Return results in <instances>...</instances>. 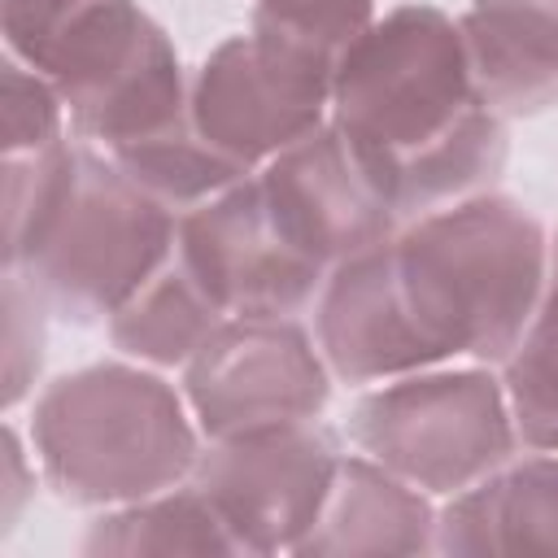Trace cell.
I'll return each mask as SVG.
<instances>
[{"mask_svg":"<svg viewBox=\"0 0 558 558\" xmlns=\"http://www.w3.org/2000/svg\"><path fill=\"white\" fill-rule=\"evenodd\" d=\"M83 554H122V558H144V554H222V558H244V545L227 527V519L209 506V497L183 480L148 501L113 506L105 510L87 536Z\"/></svg>","mask_w":558,"mask_h":558,"instance_id":"e0dca14e","label":"cell"},{"mask_svg":"<svg viewBox=\"0 0 558 558\" xmlns=\"http://www.w3.org/2000/svg\"><path fill=\"white\" fill-rule=\"evenodd\" d=\"M349 436L366 458L427 497H458L519 458L506 384L488 366L397 375L353 405Z\"/></svg>","mask_w":558,"mask_h":558,"instance_id":"8992f818","label":"cell"},{"mask_svg":"<svg viewBox=\"0 0 558 558\" xmlns=\"http://www.w3.org/2000/svg\"><path fill=\"white\" fill-rule=\"evenodd\" d=\"M549 279H558V235L549 240Z\"/></svg>","mask_w":558,"mask_h":558,"instance_id":"cb8c5ba5","label":"cell"},{"mask_svg":"<svg viewBox=\"0 0 558 558\" xmlns=\"http://www.w3.org/2000/svg\"><path fill=\"white\" fill-rule=\"evenodd\" d=\"M397 275L440 357L501 366L549 283V235L506 192L410 218L392 235Z\"/></svg>","mask_w":558,"mask_h":558,"instance_id":"7a4b0ae2","label":"cell"},{"mask_svg":"<svg viewBox=\"0 0 558 558\" xmlns=\"http://www.w3.org/2000/svg\"><path fill=\"white\" fill-rule=\"evenodd\" d=\"M78 140V135H74ZM179 214L135 187L96 144L78 140L70 187L17 270L52 318L92 327L174 253Z\"/></svg>","mask_w":558,"mask_h":558,"instance_id":"5b68a950","label":"cell"},{"mask_svg":"<svg viewBox=\"0 0 558 558\" xmlns=\"http://www.w3.org/2000/svg\"><path fill=\"white\" fill-rule=\"evenodd\" d=\"M35 493V471L26 462V449H22V432L13 423H4V497H0V519H4V536L17 527L22 519V506L31 501Z\"/></svg>","mask_w":558,"mask_h":558,"instance_id":"603a6c76","label":"cell"},{"mask_svg":"<svg viewBox=\"0 0 558 558\" xmlns=\"http://www.w3.org/2000/svg\"><path fill=\"white\" fill-rule=\"evenodd\" d=\"M436 510L423 488L405 484L375 458L344 453L331 493L296 545L301 558H353V554H432Z\"/></svg>","mask_w":558,"mask_h":558,"instance_id":"5bb4252c","label":"cell"},{"mask_svg":"<svg viewBox=\"0 0 558 558\" xmlns=\"http://www.w3.org/2000/svg\"><path fill=\"white\" fill-rule=\"evenodd\" d=\"M331 122L401 222L488 192L510 157L506 118L475 92L462 26L436 4L375 17L336 74Z\"/></svg>","mask_w":558,"mask_h":558,"instance_id":"6da1fadb","label":"cell"},{"mask_svg":"<svg viewBox=\"0 0 558 558\" xmlns=\"http://www.w3.org/2000/svg\"><path fill=\"white\" fill-rule=\"evenodd\" d=\"M340 458L336 432H327L318 418L257 427L205 440L192 484L227 519L244 545V558L296 554L331 493Z\"/></svg>","mask_w":558,"mask_h":558,"instance_id":"52a82bcc","label":"cell"},{"mask_svg":"<svg viewBox=\"0 0 558 558\" xmlns=\"http://www.w3.org/2000/svg\"><path fill=\"white\" fill-rule=\"evenodd\" d=\"M480 100L510 118L558 105V0H471L458 17Z\"/></svg>","mask_w":558,"mask_h":558,"instance_id":"4fadbf2b","label":"cell"},{"mask_svg":"<svg viewBox=\"0 0 558 558\" xmlns=\"http://www.w3.org/2000/svg\"><path fill=\"white\" fill-rule=\"evenodd\" d=\"M74 153L78 140L70 135L48 148L4 153V266H17L57 214L74 174Z\"/></svg>","mask_w":558,"mask_h":558,"instance_id":"ffe728a7","label":"cell"},{"mask_svg":"<svg viewBox=\"0 0 558 558\" xmlns=\"http://www.w3.org/2000/svg\"><path fill=\"white\" fill-rule=\"evenodd\" d=\"M31 449L48 488L70 506L113 510L148 501L201 458V427L183 388L131 362L57 375L31 405Z\"/></svg>","mask_w":558,"mask_h":558,"instance_id":"3957f363","label":"cell"},{"mask_svg":"<svg viewBox=\"0 0 558 558\" xmlns=\"http://www.w3.org/2000/svg\"><path fill=\"white\" fill-rule=\"evenodd\" d=\"M222 305L205 292V283L192 275V266L179 257V248L113 310L109 340L122 357L157 366V371H183L196 349L222 327Z\"/></svg>","mask_w":558,"mask_h":558,"instance_id":"2e32d148","label":"cell"},{"mask_svg":"<svg viewBox=\"0 0 558 558\" xmlns=\"http://www.w3.org/2000/svg\"><path fill=\"white\" fill-rule=\"evenodd\" d=\"M257 183L279 231L327 270L392 240L401 227L397 209L331 118L270 157L257 170Z\"/></svg>","mask_w":558,"mask_h":558,"instance_id":"8fae6325","label":"cell"},{"mask_svg":"<svg viewBox=\"0 0 558 558\" xmlns=\"http://www.w3.org/2000/svg\"><path fill=\"white\" fill-rule=\"evenodd\" d=\"M0 100H4V153L48 148V144L65 140L70 113H65L61 96L9 52H4V70H0Z\"/></svg>","mask_w":558,"mask_h":558,"instance_id":"7402d4cb","label":"cell"},{"mask_svg":"<svg viewBox=\"0 0 558 558\" xmlns=\"http://www.w3.org/2000/svg\"><path fill=\"white\" fill-rule=\"evenodd\" d=\"M331 92L336 78L248 31L222 39L192 74V122L227 161L257 174L331 118Z\"/></svg>","mask_w":558,"mask_h":558,"instance_id":"9c48e42d","label":"cell"},{"mask_svg":"<svg viewBox=\"0 0 558 558\" xmlns=\"http://www.w3.org/2000/svg\"><path fill=\"white\" fill-rule=\"evenodd\" d=\"M135 187H144L153 201H161L170 214H187L205 201H214L218 192L235 187L240 179H248V170H240L235 161H227L192 122V109L179 113L174 122H166L153 135H140L113 153H105Z\"/></svg>","mask_w":558,"mask_h":558,"instance_id":"ac0fdd59","label":"cell"},{"mask_svg":"<svg viewBox=\"0 0 558 558\" xmlns=\"http://www.w3.org/2000/svg\"><path fill=\"white\" fill-rule=\"evenodd\" d=\"M314 340L340 384H388L440 366V349L410 310L392 240L340 262L314 301Z\"/></svg>","mask_w":558,"mask_h":558,"instance_id":"7c38bea8","label":"cell"},{"mask_svg":"<svg viewBox=\"0 0 558 558\" xmlns=\"http://www.w3.org/2000/svg\"><path fill=\"white\" fill-rule=\"evenodd\" d=\"M44 349L48 305L17 270H4V410H17L31 397L44 371Z\"/></svg>","mask_w":558,"mask_h":558,"instance_id":"44dd1931","label":"cell"},{"mask_svg":"<svg viewBox=\"0 0 558 558\" xmlns=\"http://www.w3.org/2000/svg\"><path fill=\"white\" fill-rule=\"evenodd\" d=\"M436 554H558V453L532 449L449 497Z\"/></svg>","mask_w":558,"mask_h":558,"instance_id":"9a60e30c","label":"cell"},{"mask_svg":"<svg viewBox=\"0 0 558 558\" xmlns=\"http://www.w3.org/2000/svg\"><path fill=\"white\" fill-rule=\"evenodd\" d=\"M174 248L227 318H296L331 275L279 231L257 174L187 209Z\"/></svg>","mask_w":558,"mask_h":558,"instance_id":"30bf717a","label":"cell"},{"mask_svg":"<svg viewBox=\"0 0 558 558\" xmlns=\"http://www.w3.org/2000/svg\"><path fill=\"white\" fill-rule=\"evenodd\" d=\"M183 397L205 440L310 423L331 401V371L296 318H222L183 366Z\"/></svg>","mask_w":558,"mask_h":558,"instance_id":"ba28073f","label":"cell"},{"mask_svg":"<svg viewBox=\"0 0 558 558\" xmlns=\"http://www.w3.org/2000/svg\"><path fill=\"white\" fill-rule=\"evenodd\" d=\"M501 384L519 445L558 453V279L545 283L527 331L501 362Z\"/></svg>","mask_w":558,"mask_h":558,"instance_id":"d6986e66","label":"cell"},{"mask_svg":"<svg viewBox=\"0 0 558 558\" xmlns=\"http://www.w3.org/2000/svg\"><path fill=\"white\" fill-rule=\"evenodd\" d=\"M4 52L65 105L70 131L100 153L192 109V78L140 0H0Z\"/></svg>","mask_w":558,"mask_h":558,"instance_id":"277c9868","label":"cell"}]
</instances>
